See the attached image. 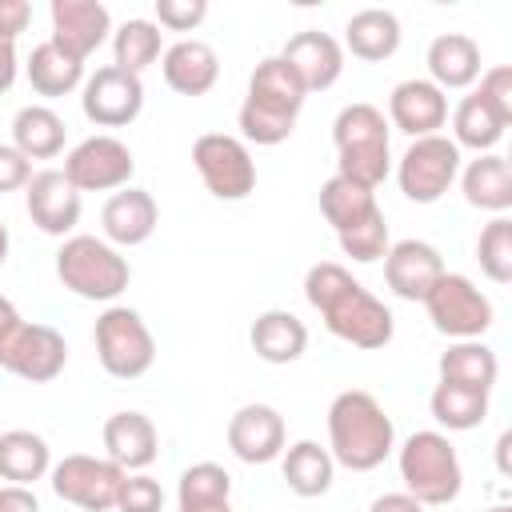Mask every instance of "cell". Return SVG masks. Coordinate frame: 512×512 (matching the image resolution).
Segmentation results:
<instances>
[{
  "instance_id": "cell-1",
  "label": "cell",
  "mask_w": 512,
  "mask_h": 512,
  "mask_svg": "<svg viewBox=\"0 0 512 512\" xmlns=\"http://www.w3.org/2000/svg\"><path fill=\"white\" fill-rule=\"evenodd\" d=\"M304 300L320 312L324 328L360 348V352H376L392 340L396 332V320H392V308L384 300H376L344 264L336 260H320L304 272Z\"/></svg>"
},
{
  "instance_id": "cell-2",
  "label": "cell",
  "mask_w": 512,
  "mask_h": 512,
  "mask_svg": "<svg viewBox=\"0 0 512 512\" xmlns=\"http://www.w3.org/2000/svg\"><path fill=\"white\" fill-rule=\"evenodd\" d=\"M328 452L348 472H372L396 452V428L384 404L364 392L348 388L328 404Z\"/></svg>"
},
{
  "instance_id": "cell-3",
  "label": "cell",
  "mask_w": 512,
  "mask_h": 512,
  "mask_svg": "<svg viewBox=\"0 0 512 512\" xmlns=\"http://www.w3.org/2000/svg\"><path fill=\"white\" fill-rule=\"evenodd\" d=\"M392 128L388 116L376 104H344L332 120V144H336V176L376 192L392 172Z\"/></svg>"
},
{
  "instance_id": "cell-4",
  "label": "cell",
  "mask_w": 512,
  "mask_h": 512,
  "mask_svg": "<svg viewBox=\"0 0 512 512\" xmlns=\"http://www.w3.org/2000/svg\"><path fill=\"white\" fill-rule=\"evenodd\" d=\"M396 468L404 480V492L412 500H420L424 508H444L460 496L464 488V468L460 456L452 448V440L436 428H420L412 432L400 448H396Z\"/></svg>"
},
{
  "instance_id": "cell-5",
  "label": "cell",
  "mask_w": 512,
  "mask_h": 512,
  "mask_svg": "<svg viewBox=\"0 0 512 512\" xmlns=\"http://www.w3.org/2000/svg\"><path fill=\"white\" fill-rule=\"evenodd\" d=\"M56 276L60 284L80 296V300H116L128 280H132V264L128 256H120V248H112L104 236H88V232H72L60 248H56Z\"/></svg>"
},
{
  "instance_id": "cell-6",
  "label": "cell",
  "mask_w": 512,
  "mask_h": 512,
  "mask_svg": "<svg viewBox=\"0 0 512 512\" xmlns=\"http://www.w3.org/2000/svg\"><path fill=\"white\" fill-rule=\"evenodd\" d=\"M96 360L112 380H140L156 364V336L128 304H108L92 328Z\"/></svg>"
},
{
  "instance_id": "cell-7",
  "label": "cell",
  "mask_w": 512,
  "mask_h": 512,
  "mask_svg": "<svg viewBox=\"0 0 512 512\" xmlns=\"http://www.w3.org/2000/svg\"><path fill=\"white\" fill-rule=\"evenodd\" d=\"M432 328L448 340H480L492 320H496V308L492 300L464 276V272H448L428 288V296L420 300Z\"/></svg>"
},
{
  "instance_id": "cell-8",
  "label": "cell",
  "mask_w": 512,
  "mask_h": 512,
  "mask_svg": "<svg viewBox=\"0 0 512 512\" xmlns=\"http://www.w3.org/2000/svg\"><path fill=\"white\" fill-rule=\"evenodd\" d=\"M192 164L216 200H248L256 188V160L240 136H228V132L196 136Z\"/></svg>"
},
{
  "instance_id": "cell-9",
  "label": "cell",
  "mask_w": 512,
  "mask_h": 512,
  "mask_svg": "<svg viewBox=\"0 0 512 512\" xmlns=\"http://www.w3.org/2000/svg\"><path fill=\"white\" fill-rule=\"evenodd\" d=\"M460 148L448 136H420L396 164V184L412 204H436L460 176Z\"/></svg>"
},
{
  "instance_id": "cell-10",
  "label": "cell",
  "mask_w": 512,
  "mask_h": 512,
  "mask_svg": "<svg viewBox=\"0 0 512 512\" xmlns=\"http://www.w3.org/2000/svg\"><path fill=\"white\" fill-rule=\"evenodd\" d=\"M68 364V344L52 324H28L24 316L0 336V368L28 380V384H48L64 372Z\"/></svg>"
},
{
  "instance_id": "cell-11",
  "label": "cell",
  "mask_w": 512,
  "mask_h": 512,
  "mask_svg": "<svg viewBox=\"0 0 512 512\" xmlns=\"http://www.w3.org/2000/svg\"><path fill=\"white\" fill-rule=\"evenodd\" d=\"M48 480H52V492L64 504H72L80 512H112L120 480H124V468H116L108 456L72 452L60 464H52Z\"/></svg>"
},
{
  "instance_id": "cell-12",
  "label": "cell",
  "mask_w": 512,
  "mask_h": 512,
  "mask_svg": "<svg viewBox=\"0 0 512 512\" xmlns=\"http://www.w3.org/2000/svg\"><path fill=\"white\" fill-rule=\"evenodd\" d=\"M68 184L84 196V192H120L128 188L132 172H136V156L124 140L100 132V136H88L80 140L68 156H64V168Z\"/></svg>"
},
{
  "instance_id": "cell-13",
  "label": "cell",
  "mask_w": 512,
  "mask_h": 512,
  "mask_svg": "<svg viewBox=\"0 0 512 512\" xmlns=\"http://www.w3.org/2000/svg\"><path fill=\"white\" fill-rule=\"evenodd\" d=\"M80 108L96 128H128L144 108V80L104 64L80 88Z\"/></svg>"
},
{
  "instance_id": "cell-14",
  "label": "cell",
  "mask_w": 512,
  "mask_h": 512,
  "mask_svg": "<svg viewBox=\"0 0 512 512\" xmlns=\"http://www.w3.org/2000/svg\"><path fill=\"white\" fill-rule=\"evenodd\" d=\"M24 208L32 216V224L44 236H72V228L80 224V192L68 184V176L60 168H40L32 172V180L24 184Z\"/></svg>"
},
{
  "instance_id": "cell-15",
  "label": "cell",
  "mask_w": 512,
  "mask_h": 512,
  "mask_svg": "<svg viewBox=\"0 0 512 512\" xmlns=\"http://www.w3.org/2000/svg\"><path fill=\"white\" fill-rule=\"evenodd\" d=\"M52 16V44L64 48L68 56H76L80 64L108 40L112 32V16L100 0H52L48 4Z\"/></svg>"
},
{
  "instance_id": "cell-16",
  "label": "cell",
  "mask_w": 512,
  "mask_h": 512,
  "mask_svg": "<svg viewBox=\"0 0 512 512\" xmlns=\"http://www.w3.org/2000/svg\"><path fill=\"white\" fill-rule=\"evenodd\" d=\"M228 448L236 460L244 464H272L280 460L288 432H284V416L272 404H244L232 412L228 420Z\"/></svg>"
},
{
  "instance_id": "cell-17",
  "label": "cell",
  "mask_w": 512,
  "mask_h": 512,
  "mask_svg": "<svg viewBox=\"0 0 512 512\" xmlns=\"http://www.w3.org/2000/svg\"><path fill=\"white\" fill-rule=\"evenodd\" d=\"M448 124V96L424 80V76H412V80H400L388 96V128H400L404 136L420 140V136H436L440 128Z\"/></svg>"
},
{
  "instance_id": "cell-18",
  "label": "cell",
  "mask_w": 512,
  "mask_h": 512,
  "mask_svg": "<svg viewBox=\"0 0 512 512\" xmlns=\"http://www.w3.org/2000/svg\"><path fill=\"white\" fill-rule=\"evenodd\" d=\"M440 276H444V260H440L436 244H428V240H416V236L396 240L384 256V284L400 300L420 304Z\"/></svg>"
},
{
  "instance_id": "cell-19",
  "label": "cell",
  "mask_w": 512,
  "mask_h": 512,
  "mask_svg": "<svg viewBox=\"0 0 512 512\" xmlns=\"http://www.w3.org/2000/svg\"><path fill=\"white\" fill-rule=\"evenodd\" d=\"M280 60L300 76L304 92H324L344 72V48H340V40L328 36V32H316V28L288 36V44L280 48Z\"/></svg>"
},
{
  "instance_id": "cell-20",
  "label": "cell",
  "mask_w": 512,
  "mask_h": 512,
  "mask_svg": "<svg viewBox=\"0 0 512 512\" xmlns=\"http://www.w3.org/2000/svg\"><path fill=\"white\" fill-rule=\"evenodd\" d=\"M160 224V208L152 200V192L144 188H120L104 200L100 208V228H104V240L112 248H136L144 244Z\"/></svg>"
},
{
  "instance_id": "cell-21",
  "label": "cell",
  "mask_w": 512,
  "mask_h": 512,
  "mask_svg": "<svg viewBox=\"0 0 512 512\" xmlns=\"http://www.w3.org/2000/svg\"><path fill=\"white\" fill-rule=\"evenodd\" d=\"M104 456L124 472H144L160 456V432L144 412H112L100 428Z\"/></svg>"
},
{
  "instance_id": "cell-22",
  "label": "cell",
  "mask_w": 512,
  "mask_h": 512,
  "mask_svg": "<svg viewBox=\"0 0 512 512\" xmlns=\"http://www.w3.org/2000/svg\"><path fill=\"white\" fill-rule=\"evenodd\" d=\"M160 72H164V84L176 96H204L220 80V56H216L212 44H204L196 36H184V40L164 48Z\"/></svg>"
},
{
  "instance_id": "cell-23",
  "label": "cell",
  "mask_w": 512,
  "mask_h": 512,
  "mask_svg": "<svg viewBox=\"0 0 512 512\" xmlns=\"http://www.w3.org/2000/svg\"><path fill=\"white\" fill-rule=\"evenodd\" d=\"M428 80L440 92H460L480 80V44L464 32H444L428 44Z\"/></svg>"
},
{
  "instance_id": "cell-24",
  "label": "cell",
  "mask_w": 512,
  "mask_h": 512,
  "mask_svg": "<svg viewBox=\"0 0 512 512\" xmlns=\"http://www.w3.org/2000/svg\"><path fill=\"white\" fill-rule=\"evenodd\" d=\"M460 192L472 208L480 212H492V216H504L512 208V168L500 152H484L468 164H460Z\"/></svg>"
},
{
  "instance_id": "cell-25",
  "label": "cell",
  "mask_w": 512,
  "mask_h": 512,
  "mask_svg": "<svg viewBox=\"0 0 512 512\" xmlns=\"http://www.w3.org/2000/svg\"><path fill=\"white\" fill-rule=\"evenodd\" d=\"M248 340H252V352H256L264 364H292V360H300L304 348H308V328H304V320H300L296 312H288V308H268V312H260V316L252 320Z\"/></svg>"
},
{
  "instance_id": "cell-26",
  "label": "cell",
  "mask_w": 512,
  "mask_h": 512,
  "mask_svg": "<svg viewBox=\"0 0 512 512\" xmlns=\"http://www.w3.org/2000/svg\"><path fill=\"white\" fill-rule=\"evenodd\" d=\"M400 36H404L400 32V20L388 8H360L344 24V48L356 60H368V64H380V60L396 56Z\"/></svg>"
},
{
  "instance_id": "cell-27",
  "label": "cell",
  "mask_w": 512,
  "mask_h": 512,
  "mask_svg": "<svg viewBox=\"0 0 512 512\" xmlns=\"http://www.w3.org/2000/svg\"><path fill=\"white\" fill-rule=\"evenodd\" d=\"M68 140V124L56 108L48 104H24L12 116V148L24 152L28 160H52L64 152Z\"/></svg>"
},
{
  "instance_id": "cell-28",
  "label": "cell",
  "mask_w": 512,
  "mask_h": 512,
  "mask_svg": "<svg viewBox=\"0 0 512 512\" xmlns=\"http://www.w3.org/2000/svg\"><path fill=\"white\" fill-rule=\"evenodd\" d=\"M52 472V448L32 428H8L0 432V480L32 488Z\"/></svg>"
},
{
  "instance_id": "cell-29",
  "label": "cell",
  "mask_w": 512,
  "mask_h": 512,
  "mask_svg": "<svg viewBox=\"0 0 512 512\" xmlns=\"http://www.w3.org/2000/svg\"><path fill=\"white\" fill-rule=\"evenodd\" d=\"M280 472H284V484L304 496V500H316L332 488L336 480V460L328 448H320L316 440H296L292 448L280 452Z\"/></svg>"
},
{
  "instance_id": "cell-30",
  "label": "cell",
  "mask_w": 512,
  "mask_h": 512,
  "mask_svg": "<svg viewBox=\"0 0 512 512\" xmlns=\"http://www.w3.org/2000/svg\"><path fill=\"white\" fill-rule=\"evenodd\" d=\"M24 76H28V84H32L36 96L56 100V96H68V92H76L84 84V64L76 56H68L64 48H56L52 40H40L28 52Z\"/></svg>"
},
{
  "instance_id": "cell-31",
  "label": "cell",
  "mask_w": 512,
  "mask_h": 512,
  "mask_svg": "<svg viewBox=\"0 0 512 512\" xmlns=\"http://www.w3.org/2000/svg\"><path fill=\"white\" fill-rule=\"evenodd\" d=\"M440 380L444 384H460V388H476V392H492L496 376H500V360L484 340H456L440 352Z\"/></svg>"
},
{
  "instance_id": "cell-32",
  "label": "cell",
  "mask_w": 512,
  "mask_h": 512,
  "mask_svg": "<svg viewBox=\"0 0 512 512\" xmlns=\"http://www.w3.org/2000/svg\"><path fill=\"white\" fill-rule=\"evenodd\" d=\"M176 508L180 512H232V476L212 464H188L176 484Z\"/></svg>"
},
{
  "instance_id": "cell-33",
  "label": "cell",
  "mask_w": 512,
  "mask_h": 512,
  "mask_svg": "<svg viewBox=\"0 0 512 512\" xmlns=\"http://www.w3.org/2000/svg\"><path fill=\"white\" fill-rule=\"evenodd\" d=\"M428 412L440 428L448 432H472L488 420V392L476 388H460V384H436L428 396Z\"/></svg>"
},
{
  "instance_id": "cell-34",
  "label": "cell",
  "mask_w": 512,
  "mask_h": 512,
  "mask_svg": "<svg viewBox=\"0 0 512 512\" xmlns=\"http://www.w3.org/2000/svg\"><path fill=\"white\" fill-rule=\"evenodd\" d=\"M164 56V32L156 28V20L132 16L112 32V64L140 76L148 64H156Z\"/></svg>"
},
{
  "instance_id": "cell-35",
  "label": "cell",
  "mask_w": 512,
  "mask_h": 512,
  "mask_svg": "<svg viewBox=\"0 0 512 512\" xmlns=\"http://www.w3.org/2000/svg\"><path fill=\"white\" fill-rule=\"evenodd\" d=\"M248 100H260V104H272V108H284V112L300 116L308 92H304L300 76L280 56H264L248 76Z\"/></svg>"
},
{
  "instance_id": "cell-36",
  "label": "cell",
  "mask_w": 512,
  "mask_h": 512,
  "mask_svg": "<svg viewBox=\"0 0 512 512\" xmlns=\"http://www.w3.org/2000/svg\"><path fill=\"white\" fill-rule=\"evenodd\" d=\"M376 208H380L376 192H368V188H360V184H352L344 176H332V180L320 184V216L332 224L336 236L356 228L360 220H368Z\"/></svg>"
},
{
  "instance_id": "cell-37",
  "label": "cell",
  "mask_w": 512,
  "mask_h": 512,
  "mask_svg": "<svg viewBox=\"0 0 512 512\" xmlns=\"http://www.w3.org/2000/svg\"><path fill=\"white\" fill-rule=\"evenodd\" d=\"M456 148H472L476 156H484V152H492L500 140H504V124L488 112V104L476 96V92H468L460 104H456V112H452V136H448Z\"/></svg>"
},
{
  "instance_id": "cell-38",
  "label": "cell",
  "mask_w": 512,
  "mask_h": 512,
  "mask_svg": "<svg viewBox=\"0 0 512 512\" xmlns=\"http://www.w3.org/2000/svg\"><path fill=\"white\" fill-rule=\"evenodd\" d=\"M236 124H240V140L244 144H260V148H276L292 136L296 128V112H284V108H272V104H260V100H248L240 104L236 112Z\"/></svg>"
},
{
  "instance_id": "cell-39",
  "label": "cell",
  "mask_w": 512,
  "mask_h": 512,
  "mask_svg": "<svg viewBox=\"0 0 512 512\" xmlns=\"http://www.w3.org/2000/svg\"><path fill=\"white\" fill-rule=\"evenodd\" d=\"M476 260H480V272L492 284H508L512 280V220L508 216H492L480 228Z\"/></svg>"
},
{
  "instance_id": "cell-40",
  "label": "cell",
  "mask_w": 512,
  "mask_h": 512,
  "mask_svg": "<svg viewBox=\"0 0 512 512\" xmlns=\"http://www.w3.org/2000/svg\"><path fill=\"white\" fill-rule=\"evenodd\" d=\"M336 240H340V252H344L348 260H356V264H376V260H384L388 248H392V240H388V220H384L380 208H376L368 220H360L356 228L340 232Z\"/></svg>"
},
{
  "instance_id": "cell-41",
  "label": "cell",
  "mask_w": 512,
  "mask_h": 512,
  "mask_svg": "<svg viewBox=\"0 0 512 512\" xmlns=\"http://www.w3.org/2000/svg\"><path fill=\"white\" fill-rule=\"evenodd\" d=\"M160 508H164V488L148 472H124L116 492V512H160Z\"/></svg>"
},
{
  "instance_id": "cell-42",
  "label": "cell",
  "mask_w": 512,
  "mask_h": 512,
  "mask_svg": "<svg viewBox=\"0 0 512 512\" xmlns=\"http://www.w3.org/2000/svg\"><path fill=\"white\" fill-rule=\"evenodd\" d=\"M476 96L488 104V112L508 128L512 124V68L508 64H496L488 72H480V88Z\"/></svg>"
},
{
  "instance_id": "cell-43",
  "label": "cell",
  "mask_w": 512,
  "mask_h": 512,
  "mask_svg": "<svg viewBox=\"0 0 512 512\" xmlns=\"http://www.w3.org/2000/svg\"><path fill=\"white\" fill-rule=\"evenodd\" d=\"M204 16H208L204 0H156V28L192 32V28L204 24Z\"/></svg>"
},
{
  "instance_id": "cell-44",
  "label": "cell",
  "mask_w": 512,
  "mask_h": 512,
  "mask_svg": "<svg viewBox=\"0 0 512 512\" xmlns=\"http://www.w3.org/2000/svg\"><path fill=\"white\" fill-rule=\"evenodd\" d=\"M32 180V160L12 144H0V192H16Z\"/></svg>"
},
{
  "instance_id": "cell-45",
  "label": "cell",
  "mask_w": 512,
  "mask_h": 512,
  "mask_svg": "<svg viewBox=\"0 0 512 512\" xmlns=\"http://www.w3.org/2000/svg\"><path fill=\"white\" fill-rule=\"evenodd\" d=\"M32 24V4L28 0H0V36L16 44V36Z\"/></svg>"
},
{
  "instance_id": "cell-46",
  "label": "cell",
  "mask_w": 512,
  "mask_h": 512,
  "mask_svg": "<svg viewBox=\"0 0 512 512\" xmlns=\"http://www.w3.org/2000/svg\"><path fill=\"white\" fill-rule=\"evenodd\" d=\"M0 512H40V500L24 484H4L0 488Z\"/></svg>"
},
{
  "instance_id": "cell-47",
  "label": "cell",
  "mask_w": 512,
  "mask_h": 512,
  "mask_svg": "<svg viewBox=\"0 0 512 512\" xmlns=\"http://www.w3.org/2000/svg\"><path fill=\"white\" fill-rule=\"evenodd\" d=\"M368 512H424V504L412 500L408 492H384V496H376L368 504Z\"/></svg>"
},
{
  "instance_id": "cell-48",
  "label": "cell",
  "mask_w": 512,
  "mask_h": 512,
  "mask_svg": "<svg viewBox=\"0 0 512 512\" xmlns=\"http://www.w3.org/2000/svg\"><path fill=\"white\" fill-rule=\"evenodd\" d=\"M16 72H20V56H16V44L0 36V96L16 84Z\"/></svg>"
},
{
  "instance_id": "cell-49",
  "label": "cell",
  "mask_w": 512,
  "mask_h": 512,
  "mask_svg": "<svg viewBox=\"0 0 512 512\" xmlns=\"http://www.w3.org/2000/svg\"><path fill=\"white\" fill-rule=\"evenodd\" d=\"M16 320H20V312H16V304H12L8 296H0V336H4V332H8V328H12Z\"/></svg>"
},
{
  "instance_id": "cell-50",
  "label": "cell",
  "mask_w": 512,
  "mask_h": 512,
  "mask_svg": "<svg viewBox=\"0 0 512 512\" xmlns=\"http://www.w3.org/2000/svg\"><path fill=\"white\" fill-rule=\"evenodd\" d=\"M4 260H8V228L0 224V268H4Z\"/></svg>"
},
{
  "instance_id": "cell-51",
  "label": "cell",
  "mask_w": 512,
  "mask_h": 512,
  "mask_svg": "<svg viewBox=\"0 0 512 512\" xmlns=\"http://www.w3.org/2000/svg\"><path fill=\"white\" fill-rule=\"evenodd\" d=\"M484 512H512V508H504V504H496V508H484Z\"/></svg>"
}]
</instances>
